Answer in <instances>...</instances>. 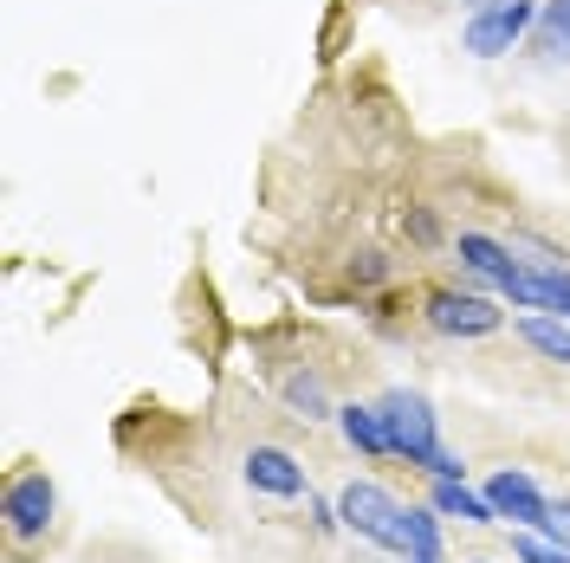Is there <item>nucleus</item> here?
<instances>
[{
  "mask_svg": "<svg viewBox=\"0 0 570 563\" xmlns=\"http://www.w3.org/2000/svg\"><path fill=\"white\" fill-rule=\"evenodd\" d=\"M337 434H344L363 460H390L395 454L390 422H383V408H376V402H344V408H337Z\"/></svg>",
  "mask_w": 570,
  "mask_h": 563,
  "instance_id": "obj_8",
  "label": "nucleus"
},
{
  "mask_svg": "<svg viewBox=\"0 0 570 563\" xmlns=\"http://www.w3.org/2000/svg\"><path fill=\"white\" fill-rule=\"evenodd\" d=\"M402 557L441 563V512H434V505H409V512H402Z\"/></svg>",
  "mask_w": 570,
  "mask_h": 563,
  "instance_id": "obj_11",
  "label": "nucleus"
},
{
  "mask_svg": "<svg viewBox=\"0 0 570 563\" xmlns=\"http://www.w3.org/2000/svg\"><path fill=\"white\" fill-rule=\"evenodd\" d=\"M544 537H551V544H564L570 551V498H551V505H544Z\"/></svg>",
  "mask_w": 570,
  "mask_h": 563,
  "instance_id": "obj_16",
  "label": "nucleus"
},
{
  "mask_svg": "<svg viewBox=\"0 0 570 563\" xmlns=\"http://www.w3.org/2000/svg\"><path fill=\"white\" fill-rule=\"evenodd\" d=\"M383 273H390V266H383L376 253H363V266H356V279H363V285H376V279H383Z\"/></svg>",
  "mask_w": 570,
  "mask_h": 563,
  "instance_id": "obj_19",
  "label": "nucleus"
},
{
  "mask_svg": "<svg viewBox=\"0 0 570 563\" xmlns=\"http://www.w3.org/2000/svg\"><path fill=\"white\" fill-rule=\"evenodd\" d=\"M487 498H493V518L512 531H538L544 525V505H551V493H538V480L519 473V466H499L487 480Z\"/></svg>",
  "mask_w": 570,
  "mask_h": 563,
  "instance_id": "obj_6",
  "label": "nucleus"
},
{
  "mask_svg": "<svg viewBox=\"0 0 570 563\" xmlns=\"http://www.w3.org/2000/svg\"><path fill=\"white\" fill-rule=\"evenodd\" d=\"M409 234H415L422 247H434V234H441V227H434V214H428V208H415V214H409Z\"/></svg>",
  "mask_w": 570,
  "mask_h": 563,
  "instance_id": "obj_17",
  "label": "nucleus"
},
{
  "mask_svg": "<svg viewBox=\"0 0 570 563\" xmlns=\"http://www.w3.org/2000/svg\"><path fill=\"white\" fill-rule=\"evenodd\" d=\"M454 253H461L466 273H480V279L493 285V292L512 279V273H519V253L505 247V240H493V234H473V227H466L461 240H454Z\"/></svg>",
  "mask_w": 570,
  "mask_h": 563,
  "instance_id": "obj_9",
  "label": "nucleus"
},
{
  "mask_svg": "<svg viewBox=\"0 0 570 563\" xmlns=\"http://www.w3.org/2000/svg\"><path fill=\"white\" fill-rule=\"evenodd\" d=\"M383 422H390V441L395 454L409 460V466H434L441 460V422H434V408H428V395H415V388H383Z\"/></svg>",
  "mask_w": 570,
  "mask_h": 563,
  "instance_id": "obj_1",
  "label": "nucleus"
},
{
  "mask_svg": "<svg viewBox=\"0 0 570 563\" xmlns=\"http://www.w3.org/2000/svg\"><path fill=\"white\" fill-rule=\"evenodd\" d=\"M473 7H487V0H473Z\"/></svg>",
  "mask_w": 570,
  "mask_h": 563,
  "instance_id": "obj_20",
  "label": "nucleus"
},
{
  "mask_svg": "<svg viewBox=\"0 0 570 563\" xmlns=\"http://www.w3.org/2000/svg\"><path fill=\"white\" fill-rule=\"evenodd\" d=\"M519 337H525L538 356L570 363V317H564V312H532V317H519Z\"/></svg>",
  "mask_w": 570,
  "mask_h": 563,
  "instance_id": "obj_12",
  "label": "nucleus"
},
{
  "mask_svg": "<svg viewBox=\"0 0 570 563\" xmlns=\"http://www.w3.org/2000/svg\"><path fill=\"white\" fill-rule=\"evenodd\" d=\"M428 324L441 330V337H493L505 312H499L493 298H480V292H428Z\"/></svg>",
  "mask_w": 570,
  "mask_h": 563,
  "instance_id": "obj_4",
  "label": "nucleus"
},
{
  "mask_svg": "<svg viewBox=\"0 0 570 563\" xmlns=\"http://www.w3.org/2000/svg\"><path fill=\"white\" fill-rule=\"evenodd\" d=\"M402 498L390 493V486H376V480H351L344 493H337V518H344V531H356V537H370V544H383V551H402Z\"/></svg>",
  "mask_w": 570,
  "mask_h": 563,
  "instance_id": "obj_2",
  "label": "nucleus"
},
{
  "mask_svg": "<svg viewBox=\"0 0 570 563\" xmlns=\"http://www.w3.org/2000/svg\"><path fill=\"white\" fill-rule=\"evenodd\" d=\"M428 473H434V480H466L461 454H448V447H441V460H434V466H428Z\"/></svg>",
  "mask_w": 570,
  "mask_h": 563,
  "instance_id": "obj_18",
  "label": "nucleus"
},
{
  "mask_svg": "<svg viewBox=\"0 0 570 563\" xmlns=\"http://www.w3.org/2000/svg\"><path fill=\"white\" fill-rule=\"evenodd\" d=\"M247 486L253 493H273V498H305V466L285 454V447H253L247 454Z\"/></svg>",
  "mask_w": 570,
  "mask_h": 563,
  "instance_id": "obj_7",
  "label": "nucleus"
},
{
  "mask_svg": "<svg viewBox=\"0 0 570 563\" xmlns=\"http://www.w3.org/2000/svg\"><path fill=\"white\" fill-rule=\"evenodd\" d=\"M538 27V7L532 0H487V7H473L461 27V46L473 59H505L519 39Z\"/></svg>",
  "mask_w": 570,
  "mask_h": 563,
  "instance_id": "obj_3",
  "label": "nucleus"
},
{
  "mask_svg": "<svg viewBox=\"0 0 570 563\" xmlns=\"http://www.w3.org/2000/svg\"><path fill=\"white\" fill-rule=\"evenodd\" d=\"M0 512H7V531L20 537V544H33L52 531V512H59V493H52V480L46 473H20L7 498H0Z\"/></svg>",
  "mask_w": 570,
  "mask_h": 563,
  "instance_id": "obj_5",
  "label": "nucleus"
},
{
  "mask_svg": "<svg viewBox=\"0 0 570 563\" xmlns=\"http://www.w3.org/2000/svg\"><path fill=\"white\" fill-rule=\"evenodd\" d=\"M564 317H570V305H564Z\"/></svg>",
  "mask_w": 570,
  "mask_h": 563,
  "instance_id": "obj_21",
  "label": "nucleus"
},
{
  "mask_svg": "<svg viewBox=\"0 0 570 563\" xmlns=\"http://www.w3.org/2000/svg\"><path fill=\"white\" fill-rule=\"evenodd\" d=\"M285 402H292L305 422H337V408H331V395H324V383L312 369H292V376H285Z\"/></svg>",
  "mask_w": 570,
  "mask_h": 563,
  "instance_id": "obj_13",
  "label": "nucleus"
},
{
  "mask_svg": "<svg viewBox=\"0 0 570 563\" xmlns=\"http://www.w3.org/2000/svg\"><path fill=\"white\" fill-rule=\"evenodd\" d=\"M428 505H434L441 518H461V525H499V518H493V498H487V493H473L466 480H434Z\"/></svg>",
  "mask_w": 570,
  "mask_h": 563,
  "instance_id": "obj_10",
  "label": "nucleus"
},
{
  "mask_svg": "<svg viewBox=\"0 0 570 563\" xmlns=\"http://www.w3.org/2000/svg\"><path fill=\"white\" fill-rule=\"evenodd\" d=\"M512 557L519 563H570L564 544H551L544 531H512Z\"/></svg>",
  "mask_w": 570,
  "mask_h": 563,
  "instance_id": "obj_15",
  "label": "nucleus"
},
{
  "mask_svg": "<svg viewBox=\"0 0 570 563\" xmlns=\"http://www.w3.org/2000/svg\"><path fill=\"white\" fill-rule=\"evenodd\" d=\"M538 46H544V52H558V59H570V0H544V7H538Z\"/></svg>",
  "mask_w": 570,
  "mask_h": 563,
  "instance_id": "obj_14",
  "label": "nucleus"
}]
</instances>
